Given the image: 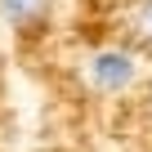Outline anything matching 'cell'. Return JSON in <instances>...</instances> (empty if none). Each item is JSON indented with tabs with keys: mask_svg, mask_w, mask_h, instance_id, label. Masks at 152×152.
<instances>
[{
	"mask_svg": "<svg viewBox=\"0 0 152 152\" xmlns=\"http://www.w3.org/2000/svg\"><path fill=\"white\" fill-rule=\"evenodd\" d=\"M45 9H49V0H0V18L9 27H23V23L40 18Z\"/></svg>",
	"mask_w": 152,
	"mask_h": 152,
	"instance_id": "2",
	"label": "cell"
},
{
	"mask_svg": "<svg viewBox=\"0 0 152 152\" xmlns=\"http://www.w3.org/2000/svg\"><path fill=\"white\" fill-rule=\"evenodd\" d=\"M134 36L152 45V0H139L134 5Z\"/></svg>",
	"mask_w": 152,
	"mask_h": 152,
	"instance_id": "3",
	"label": "cell"
},
{
	"mask_svg": "<svg viewBox=\"0 0 152 152\" xmlns=\"http://www.w3.org/2000/svg\"><path fill=\"white\" fill-rule=\"evenodd\" d=\"M134 76H139V63H134L130 49H116V45H112V49H99V54L90 58V85L103 90V94L125 90Z\"/></svg>",
	"mask_w": 152,
	"mask_h": 152,
	"instance_id": "1",
	"label": "cell"
}]
</instances>
